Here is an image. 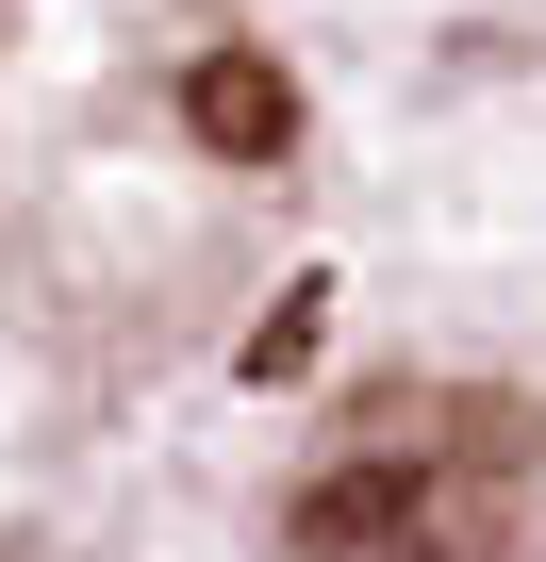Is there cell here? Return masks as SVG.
<instances>
[{
	"label": "cell",
	"instance_id": "6da1fadb",
	"mask_svg": "<svg viewBox=\"0 0 546 562\" xmlns=\"http://www.w3.org/2000/svg\"><path fill=\"white\" fill-rule=\"evenodd\" d=\"M182 133H199L215 166H282V149H299V83L265 67V50H199V67H182Z\"/></svg>",
	"mask_w": 546,
	"mask_h": 562
},
{
	"label": "cell",
	"instance_id": "7a4b0ae2",
	"mask_svg": "<svg viewBox=\"0 0 546 562\" xmlns=\"http://www.w3.org/2000/svg\"><path fill=\"white\" fill-rule=\"evenodd\" d=\"M299 364H315V299H282V315L248 331V381H299Z\"/></svg>",
	"mask_w": 546,
	"mask_h": 562
}]
</instances>
